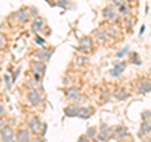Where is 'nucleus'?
<instances>
[{
  "label": "nucleus",
  "instance_id": "nucleus-13",
  "mask_svg": "<svg viewBox=\"0 0 151 142\" xmlns=\"http://www.w3.org/2000/svg\"><path fill=\"white\" fill-rule=\"evenodd\" d=\"M111 136V131L110 130H103V131H101L100 133L97 135V138H98V141H101V142H103V141H106L108 137Z\"/></svg>",
  "mask_w": 151,
  "mask_h": 142
},
{
  "label": "nucleus",
  "instance_id": "nucleus-17",
  "mask_svg": "<svg viewBox=\"0 0 151 142\" xmlns=\"http://www.w3.org/2000/svg\"><path fill=\"white\" fill-rule=\"evenodd\" d=\"M24 138H29V132L27 130H22L17 133V140H24Z\"/></svg>",
  "mask_w": 151,
  "mask_h": 142
},
{
  "label": "nucleus",
  "instance_id": "nucleus-26",
  "mask_svg": "<svg viewBox=\"0 0 151 142\" xmlns=\"http://www.w3.org/2000/svg\"><path fill=\"white\" fill-rule=\"evenodd\" d=\"M78 142H89V141H88V138H87V137H86V136H82V137H81V138H79V140H78Z\"/></svg>",
  "mask_w": 151,
  "mask_h": 142
},
{
  "label": "nucleus",
  "instance_id": "nucleus-33",
  "mask_svg": "<svg viewBox=\"0 0 151 142\" xmlns=\"http://www.w3.org/2000/svg\"><path fill=\"white\" fill-rule=\"evenodd\" d=\"M10 142H14V141H10Z\"/></svg>",
  "mask_w": 151,
  "mask_h": 142
},
{
  "label": "nucleus",
  "instance_id": "nucleus-28",
  "mask_svg": "<svg viewBox=\"0 0 151 142\" xmlns=\"http://www.w3.org/2000/svg\"><path fill=\"white\" fill-rule=\"evenodd\" d=\"M17 142H30L29 138H24V140H18Z\"/></svg>",
  "mask_w": 151,
  "mask_h": 142
},
{
  "label": "nucleus",
  "instance_id": "nucleus-18",
  "mask_svg": "<svg viewBox=\"0 0 151 142\" xmlns=\"http://www.w3.org/2000/svg\"><path fill=\"white\" fill-rule=\"evenodd\" d=\"M43 25V20L42 19H37V20H34V23H33V25H32V29L33 30H39V28Z\"/></svg>",
  "mask_w": 151,
  "mask_h": 142
},
{
  "label": "nucleus",
  "instance_id": "nucleus-6",
  "mask_svg": "<svg viewBox=\"0 0 151 142\" xmlns=\"http://www.w3.org/2000/svg\"><path fill=\"white\" fill-rule=\"evenodd\" d=\"M28 99H29V102L32 105H39L42 98H40V94L38 93L37 91H30L28 93Z\"/></svg>",
  "mask_w": 151,
  "mask_h": 142
},
{
  "label": "nucleus",
  "instance_id": "nucleus-15",
  "mask_svg": "<svg viewBox=\"0 0 151 142\" xmlns=\"http://www.w3.org/2000/svg\"><path fill=\"white\" fill-rule=\"evenodd\" d=\"M77 94H78V89L76 87H70V88H68L67 91H65V96H67L68 98H76L77 97Z\"/></svg>",
  "mask_w": 151,
  "mask_h": 142
},
{
  "label": "nucleus",
  "instance_id": "nucleus-1",
  "mask_svg": "<svg viewBox=\"0 0 151 142\" xmlns=\"http://www.w3.org/2000/svg\"><path fill=\"white\" fill-rule=\"evenodd\" d=\"M137 89L140 93H150L151 92V79L140 80L137 84Z\"/></svg>",
  "mask_w": 151,
  "mask_h": 142
},
{
  "label": "nucleus",
  "instance_id": "nucleus-10",
  "mask_svg": "<svg viewBox=\"0 0 151 142\" xmlns=\"http://www.w3.org/2000/svg\"><path fill=\"white\" fill-rule=\"evenodd\" d=\"M92 115V110L89 107H83V108H79V112H78V117L81 118H89Z\"/></svg>",
  "mask_w": 151,
  "mask_h": 142
},
{
  "label": "nucleus",
  "instance_id": "nucleus-14",
  "mask_svg": "<svg viewBox=\"0 0 151 142\" xmlns=\"http://www.w3.org/2000/svg\"><path fill=\"white\" fill-rule=\"evenodd\" d=\"M115 97L119 99V101H124V99H126L127 97H129V94H127L126 89H120V91H117L115 93Z\"/></svg>",
  "mask_w": 151,
  "mask_h": 142
},
{
  "label": "nucleus",
  "instance_id": "nucleus-3",
  "mask_svg": "<svg viewBox=\"0 0 151 142\" xmlns=\"http://www.w3.org/2000/svg\"><path fill=\"white\" fill-rule=\"evenodd\" d=\"M127 135V128L124 126H117L115 130H113L112 132V136L115 137L116 140H121V138H124V137Z\"/></svg>",
  "mask_w": 151,
  "mask_h": 142
},
{
  "label": "nucleus",
  "instance_id": "nucleus-2",
  "mask_svg": "<svg viewBox=\"0 0 151 142\" xmlns=\"http://www.w3.org/2000/svg\"><path fill=\"white\" fill-rule=\"evenodd\" d=\"M32 69L34 72V75H43L45 72V65L43 62H34L32 64Z\"/></svg>",
  "mask_w": 151,
  "mask_h": 142
},
{
  "label": "nucleus",
  "instance_id": "nucleus-29",
  "mask_svg": "<svg viewBox=\"0 0 151 142\" xmlns=\"http://www.w3.org/2000/svg\"><path fill=\"white\" fill-rule=\"evenodd\" d=\"M151 116V113H142V117L145 118V117H150Z\"/></svg>",
  "mask_w": 151,
  "mask_h": 142
},
{
  "label": "nucleus",
  "instance_id": "nucleus-32",
  "mask_svg": "<svg viewBox=\"0 0 151 142\" xmlns=\"http://www.w3.org/2000/svg\"><path fill=\"white\" fill-rule=\"evenodd\" d=\"M145 142H151V138H150V140H147V141H145Z\"/></svg>",
  "mask_w": 151,
  "mask_h": 142
},
{
  "label": "nucleus",
  "instance_id": "nucleus-20",
  "mask_svg": "<svg viewBox=\"0 0 151 142\" xmlns=\"http://www.w3.org/2000/svg\"><path fill=\"white\" fill-rule=\"evenodd\" d=\"M96 132H97L96 127H89V128L87 130V136L88 137H94L96 136Z\"/></svg>",
  "mask_w": 151,
  "mask_h": 142
},
{
  "label": "nucleus",
  "instance_id": "nucleus-4",
  "mask_svg": "<svg viewBox=\"0 0 151 142\" xmlns=\"http://www.w3.org/2000/svg\"><path fill=\"white\" fill-rule=\"evenodd\" d=\"M13 137H14V132L13 130L10 128V127H4V128L1 130V138L3 141H5V142H10L13 140Z\"/></svg>",
  "mask_w": 151,
  "mask_h": 142
},
{
  "label": "nucleus",
  "instance_id": "nucleus-8",
  "mask_svg": "<svg viewBox=\"0 0 151 142\" xmlns=\"http://www.w3.org/2000/svg\"><path fill=\"white\" fill-rule=\"evenodd\" d=\"M103 15H105V18H107V19H115L117 15L115 6H112V5L106 6L105 10H103Z\"/></svg>",
  "mask_w": 151,
  "mask_h": 142
},
{
  "label": "nucleus",
  "instance_id": "nucleus-9",
  "mask_svg": "<svg viewBox=\"0 0 151 142\" xmlns=\"http://www.w3.org/2000/svg\"><path fill=\"white\" fill-rule=\"evenodd\" d=\"M78 112H79V108H78V106H76V105H70L64 110L65 116H69V117L78 116Z\"/></svg>",
  "mask_w": 151,
  "mask_h": 142
},
{
  "label": "nucleus",
  "instance_id": "nucleus-30",
  "mask_svg": "<svg viewBox=\"0 0 151 142\" xmlns=\"http://www.w3.org/2000/svg\"><path fill=\"white\" fill-rule=\"evenodd\" d=\"M144 30H145V25H142V27H141V30H140V34H142V33H144Z\"/></svg>",
  "mask_w": 151,
  "mask_h": 142
},
{
  "label": "nucleus",
  "instance_id": "nucleus-21",
  "mask_svg": "<svg viewBox=\"0 0 151 142\" xmlns=\"http://www.w3.org/2000/svg\"><path fill=\"white\" fill-rule=\"evenodd\" d=\"M113 4L117 6V8H120L122 5H125L126 4V0H113Z\"/></svg>",
  "mask_w": 151,
  "mask_h": 142
},
{
  "label": "nucleus",
  "instance_id": "nucleus-31",
  "mask_svg": "<svg viewBox=\"0 0 151 142\" xmlns=\"http://www.w3.org/2000/svg\"><path fill=\"white\" fill-rule=\"evenodd\" d=\"M4 112V108H3V106H0V115Z\"/></svg>",
  "mask_w": 151,
  "mask_h": 142
},
{
  "label": "nucleus",
  "instance_id": "nucleus-19",
  "mask_svg": "<svg viewBox=\"0 0 151 142\" xmlns=\"http://www.w3.org/2000/svg\"><path fill=\"white\" fill-rule=\"evenodd\" d=\"M17 15H18V18H19V22L24 23L25 19H27V10H19Z\"/></svg>",
  "mask_w": 151,
  "mask_h": 142
},
{
  "label": "nucleus",
  "instance_id": "nucleus-23",
  "mask_svg": "<svg viewBox=\"0 0 151 142\" xmlns=\"http://www.w3.org/2000/svg\"><path fill=\"white\" fill-rule=\"evenodd\" d=\"M87 58H84V57H79V58H78V63L79 64H84V63H86L87 62Z\"/></svg>",
  "mask_w": 151,
  "mask_h": 142
},
{
  "label": "nucleus",
  "instance_id": "nucleus-7",
  "mask_svg": "<svg viewBox=\"0 0 151 142\" xmlns=\"http://www.w3.org/2000/svg\"><path fill=\"white\" fill-rule=\"evenodd\" d=\"M126 67V62H120V63H116L115 68L111 70V75L112 77H119V75L122 73V70L125 69Z\"/></svg>",
  "mask_w": 151,
  "mask_h": 142
},
{
  "label": "nucleus",
  "instance_id": "nucleus-27",
  "mask_svg": "<svg viewBox=\"0 0 151 142\" xmlns=\"http://www.w3.org/2000/svg\"><path fill=\"white\" fill-rule=\"evenodd\" d=\"M3 44H4V37H3L1 33H0V48L3 47Z\"/></svg>",
  "mask_w": 151,
  "mask_h": 142
},
{
  "label": "nucleus",
  "instance_id": "nucleus-24",
  "mask_svg": "<svg viewBox=\"0 0 151 142\" xmlns=\"http://www.w3.org/2000/svg\"><path fill=\"white\" fill-rule=\"evenodd\" d=\"M35 40H37V43H38V44H40V45H42V44H43V43H44V40H43V39H42V38H40V37H35Z\"/></svg>",
  "mask_w": 151,
  "mask_h": 142
},
{
  "label": "nucleus",
  "instance_id": "nucleus-16",
  "mask_svg": "<svg viewBox=\"0 0 151 142\" xmlns=\"http://www.w3.org/2000/svg\"><path fill=\"white\" fill-rule=\"evenodd\" d=\"M96 39L98 42H105L107 39V33L103 30H97L96 32Z\"/></svg>",
  "mask_w": 151,
  "mask_h": 142
},
{
  "label": "nucleus",
  "instance_id": "nucleus-11",
  "mask_svg": "<svg viewBox=\"0 0 151 142\" xmlns=\"http://www.w3.org/2000/svg\"><path fill=\"white\" fill-rule=\"evenodd\" d=\"M29 127L34 131V132H39L40 127H42V123L39 121V118H33V120L29 122Z\"/></svg>",
  "mask_w": 151,
  "mask_h": 142
},
{
  "label": "nucleus",
  "instance_id": "nucleus-25",
  "mask_svg": "<svg viewBox=\"0 0 151 142\" xmlns=\"http://www.w3.org/2000/svg\"><path fill=\"white\" fill-rule=\"evenodd\" d=\"M126 52H127V48H124V49H122V50L120 52V53H117V57H122V55H124V54L126 53Z\"/></svg>",
  "mask_w": 151,
  "mask_h": 142
},
{
  "label": "nucleus",
  "instance_id": "nucleus-12",
  "mask_svg": "<svg viewBox=\"0 0 151 142\" xmlns=\"http://www.w3.org/2000/svg\"><path fill=\"white\" fill-rule=\"evenodd\" d=\"M37 55L43 60H48L52 55V49H44V50H38Z\"/></svg>",
  "mask_w": 151,
  "mask_h": 142
},
{
  "label": "nucleus",
  "instance_id": "nucleus-22",
  "mask_svg": "<svg viewBox=\"0 0 151 142\" xmlns=\"http://www.w3.org/2000/svg\"><path fill=\"white\" fill-rule=\"evenodd\" d=\"M119 10H120L121 14H126V13H129V8H127L126 5H122V6L119 8Z\"/></svg>",
  "mask_w": 151,
  "mask_h": 142
},
{
  "label": "nucleus",
  "instance_id": "nucleus-5",
  "mask_svg": "<svg viewBox=\"0 0 151 142\" xmlns=\"http://www.w3.org/2000/svg\"><path fill=\"white\" fill-rule=\"evenodd\" d=\"M150 131H151V121L146 120V121H144L142 123H141V126H140V133H139V137H144L146 133H149Z\"/></svg>",
  "mask_w": 151,
  "mask_h": 142
}]
</instances>
